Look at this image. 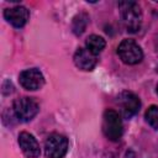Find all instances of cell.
I'll use <instances>...</instances> for the list:
<instances>
[{
  "label": "cell",
  "mask_w": 158,
  "mask_h": 158,
  "mask_svg": "<svg viewBox=\"0 0 158 158\" xmlns=\"http://www.w3.org/2000/svg\"><path fill=\"white\" fill-rule=\"evenodd\" d=\"M118 7L121 10L122 21L128 32H137L142 25V11L136 1H120Z\"/></svg>",
  "instance_id": "1"
},
{
  "label": "cell",
  "mask_w": 158,
  "mask_h": 158,
  "mask_svg": "<svg viewBox=\"0 0 158 158\" xmlns=\"http://www.w3.org/2000/svg\"><path fill=\"white\" fill-rule=\"evenodd\" d=\"M102 132L110 141L112 142L120 141V138L122 137L123 128H122L121 116L117 111L112 109L105 110L102 116Z\"/></svg>",
  "instance_id": "2"
},
{
  "label": "cell",
  "mask_w": 158,
  "mask_h": 158,
  "mask_svg": "<svg viewBox=\"0 0 158 158\" xmlns=\"http://www.w3.org/2000/svg\"><path fill=\"white\" fill-rule=\"evenodd\" d=\"M40 111V106L36 100L28 96L19 98L12 104V112L20 121H31Z\"/></svg>",
  "instance_id": "3"
},
{
  "label": "cell",
  "mask_w": 158,
  "mask_h": 158,
  "mask_svg": "<svg viewBox=\"0 0 158 158\" xmlns=\"http://www.w3.org/2000/svg\"><path fill=\"white\" fill-rule=\"evenodd\" d=\"M117 54L123 63L130 65L139 63L143 58L141 47L133 40H123L117 47Z\"/></svg>",
  "instance_id": "4"
},
{
  "label": "cell",
  "mask_w": 158,
  "mask_h": 158,
  "mask_svg": "<svg viewBox=\"0 0 158 158\" xmlns=\"http://www.w3.org/2000/svg\"><path fill=\"white\" fill-rule=\"evenodd\" d=\"M68 139L59 133H52L48 136L44 143V154L47 158H63L68 152Z\"/></svg>",
  "instance_id": "5"
},
{
  "label": "cell",
  "mask_w": 158,
  "mask_h": 158,
  "mask_svg": "<svg viewBox=\"0 0 158 158\" xmlns=\"http://www.w3.org/2000/svg\"><path fill=\"white\" fill-rule=\"evenodd\" d=\"M117 104L121 109V114L126 118H130L133 115H136L141 107L139 98L132 91H127V90L122 91L117 96Z\"/></svg>",
  "instance_id": "6"
},
{
  "label": "cell",
  "mask_w": 158,
  "mask_h": 158,
  "mask_svg": "<svg viewBox=\"0 0 158 158\" xmlns=\"http://www.w3.org/2000/svg\"><path fill=\"white\" fill-rule=\"evenodd\" d=\"M19 81L26 90H38L44 85V77L40 69L30 68L20 73Z\"/></svg>",
  "instance_id": "7"
},
{
  "label": "cell",
  "mask_w": 158,
  "mask_h": 158,
  "mask_svg": "<svg viewBox=\"0 0 158 158\" xmlns=\"http://www.w3.org/2000/svg\"><path fill=\"white\" fill-rule=\"evenodd\" d=\"M4 17L14 27L21 28L26 25L28 17H30V12L25 6L19 5V6H14V7H10V9H5Z\"/></svg>",
  "instance_id": "8"
},
{
  "label": "cell",
  "mask_w": 158,
  "mask_h": 158,
  "mask_svg": "<svg viewBox=\"0 0 158 158\" xmlns=\"http://www.w3.org/2000/svg\"><path fill=\"white\" fill-rule=\"evenodd\" d=\"M19 144L21 151L23 152V154L27 158H37L40 157V144L37 142V139L35 138L33 135L28 133V132H21L19 135Z\"/></svg>",
  "instance_id": "9"
},
{
  "label": "cell",
  "mask_w": 158,
  "mask_h": 158,
  "mask_svg": "<svg viewBox=\"0 0 158 158\" xmlns=\"http://www.w3.org/2000/svg\"><path fill=\"white\" fill-rule=\"evenodd\" d=\"M74 63L81 70H93L98 63V58L86 48H78L74 53Z\"/></svg>",
  "instance_id": "10"
},
{
  "label": "cell",
  "mask_w": 158,
  "mask_h": 158,
  "mask_svg": "<svg viewBox=\"0 0 158 158\" xmlns=\"http://www.w3.org/2000/svg\"><path fill=\"white\" fill-rule=\"evenodd\" d=\"M85 44H86V49H89L93 54L98 56V54L105 48L106 42H105V40H104L101 36H99V35H90V36L86 38Z\"/></svg>",
  "instance_id": "11"
},
{
  "label": "cell",
  "mask_w": 158,
  "mask_h": 158,
  "mask_svg": "<svg viewBox=\"0 0 158 158\" xmlns=\"http://www.w3.org/2000/svg\"><path fill=\"white\" fill-rule=\"evenodd\" d=\"M88 23H89V16H88L86 14H84V12L78 14V15L73 19V23H72L73 32H74L77 36H80V35L85 31Z\"/></svg>",
  "instance_id": "12"
},
{
  "label": "cell",
  "mask_w": 158,
  "mask_h": 158,
  "mask_svg": "<svg viewBox=\"0 0 158 158\" xmlns=\"http://www.w3.org/2000/svg\"><path fill=\"white\" fill-rule=\"evenodd\" d=\"M144 117H146V121L147 123L154 128V130H158V106L157 105H152L147 109L146 114H144Z\"/></svg>",
  "instance_id": "13"
},
{
  "label": "cell",
  "mask_w": 158,
  "mask_h": 158,
  "mask_svg": "<svg viewBox=\"0 0 158 158\" xmlns=\"http://www.w3.org/2000/svg\"><path fill=\"white\" fill-rule=\"evenodd\" d=\"M102 158H115V157H114L112 154H110V153H107V154H105V156H104Z\"/></svg>",
  "instance_id": "14"
},
{
  "label": "cell",
  "mask_w": 158,
  "mask_h": 158,
  "mask_svg": "<svg viewBox=\"0 0 158 158\" xmlns=\"http://www.w3.org/2000/svg\"><path fill=\"white\" fill-rule=\"evenodd\" d=\"M156 51L158 52V36H157V40H156Z\"/></svg>",
  "instance_id": "15"
},
{
  "label": "cell",
  "mask_w": 158,
  "mask_h": 158,
  "mask_svg": "<svg viewBox=\"0 0 158 158\" xmlns=\"http://www.w3.org/2000/svg\"><path fill=\"white\" fill-rule=\"evenodd\" d=\"M157 94H158V84H157Z\"/></svg>",
  "instance_id": "16"
},
{
  "label": "cell",
  "mask_w": 158,
  "mask_h": 158,
  "mask_svg": "<svg viewBox=\"0 0 158 158\" xmlns=\"http://www.w3.org/2000/svg\"><path fill=\"white\" fill-rule=\"evenodd\" d=\"M157 73H158V67H157Z\"/></svg>",
  "instance_id": "17"
}]
</instances>
